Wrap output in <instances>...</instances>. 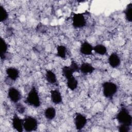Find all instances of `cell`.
<instances>
[{
    "label": "cell",
    "instance_id": "cell-1",
    "mask_svg": "<svg viewBox=\"0 0 132 132\" xmlns=\"http://www.w3.org/2000/svg\"><path fill=\"white\" fill-rule=\"evenodd\" d=\"M25 102L28 105L37 108L40 106V97L35 87L33 86L28 92L25 99Z\"/></svg>",
    "mask_w": 132,
    "mask_h": 132
},
{
    "label": "cell",
    "instance_id": "cell-2",
    "mask_svg": "<svg viewBox=\"0 0 132 132\" xmlns=\"http://www.w3.org/2000/svg\"><path fill=\"white\" fill-rule=\"evenodd\" d=\"M102 92L105 97L112 98L117 93L118 89L116 84L110 81H106L102 84Z\"/></svg>",
    "mask_w": 132,
    "mask_h": 132
},
{
    "label": "cell",
    "instance_id": "cell-3",
    "mask_svg": "<svg viewBox=\"0 0 132 132\" xmlns=\"http://www.w3.org/2000/svg\"><path fill=\"white\" fill-rule=\"evenodd\" d=\"M116 118L120 124H124L131 127L132 117L126 108H121L117 114Z\"/></svg>",
    "mask_w": 132,
    "mask_h": 132
},
{
    "label": "cell",
    "instance_id": "cell-4",
    "mask_svg": "<svg viewBox=\"0 0 132 132\" xmlns=\"http://www.w3.org/2000/svg\"><path fill=\"white\" fill-rule=\"evenodd\" d=\"M23 128L26 131H32L37 129L38 122L36 118L32 116H27L23 119Z\"/></svg>",
    "mask_w": 132,
    "mask_h": 132
},
{
    "label": "cell",
    "instance_id": "cell-5",
    "mask_svg": "<svg viewBox=\"0 0 132 132\" xmlns=\"http://www.w3.org/2000/svg\"><path fill=\"white\" fill-rule=\"evenodd\" d=\"M72 25L75 28H81L87 23L86 17L83 13H74L72 16Z\"/></svg>",
    "mask_w": 132,
    "mask_h": 132
},
{
    "label": "cell",
    "instance_id": "cell-6",
    "mask_svg": "<svg viewBox=\"0 0 132 132\" xmlns=\"http://www.w3.org/2000/svg\"><path fill=\"white\" fill-rule=\"evenodd\" d=\"M74 123L76 129L77 130H81L87 124V118L84 114L76 112L74 116Z\"/></svg>",
    "mask_w": 132,
    "mask_h": 132
},
{
    "label": "cell",
    "instance_id": "cell-7",
    "mask_svg": "<svg viewBox=\"0 0 132 132\" xmlns=\"http://www.w3.org/2000/svg\"><path fill=\"white\" fill-rule=\"evenodd\" d=\"M7 95L9 100L15 104L19 103L22 98L20 91L14 87H11L8 89Z\"/></svg>",
    "mask_w": 132,
    "mask_h": 132
},
{
    "label": "cell",
    "instance_id": "cell-8",
    "mask_svg": "<svg viewBox=\"0 0 132 132\" xmlns=\"http://www.w3.org/2000/svg\"><path fill=\"white\" fill-rule=\"evenodd\" d=\"M12 127L19 132H22L24 130L23 121L16 113H14L11 120Z\"/></svg>",
    "mask_w": 132,
    "mask_h": 132
},
{
    "label": "cell",
    "instance_id": "cell-9",
    "mask_svg": "<svg viewBox=\"0 0 132 132\" xmlns=\"http://www.w3.org/2000/svg\"><path fill=\"white\" fill-rule=\"evenodd\" d=\"M108 62L109 65L112 68H117L121 64V60L119 55L114 52L110 54L108 58Z\"/></svg>",
    "mask_w": 132,
    "mask_h": 132
},
{
    "label": "cell",
    "instance_id": "cell-10",
    "mask_svg": "<svg viewBox=\"0 0 132 132\" xmlns=\"http://www.w3.org/2000/svg\"><path fill=\"white\" fill-rule=\"evenodd\" d=\"M80 52L85 56H90L93 51V46L91 44L87 41L83 42L80 46Z\"/></svg>",
    "mask_w": 132,
    "mask_h": 132
},
{
    "label": "cell",
    "instance_id": "cell-11",
    "mask_svg": "<svg viewBox=\"0 0 132 132\" xmlns=\"http://www.w3.org/2000/svg\"><path fill=\"white\" fill-rule=\"evenodd\" d=\"M6 74L7 78L11 81H15L19 77L20 72L14 67H9L6 69Z\"/></svg>",
    "mask_w": 132,
    "mask_h": 132
},
{
    "label": "cell",
    "instance_id": "cell-12",
    "mask_svg": "<svg viewBox=\"0 0 132 132\" xmlns=\"http://www.w3.org/2000/svg\"><path fill=\"white\" fill-rule=\"evenodd\" d=\"M51 100L53 103L56 105L61 104L62 102V97L61 92L58 89H53L50 92Z\"/></svg>",
    "mask_w": 132,
    "mask_h": 132
},
{
    "label": "cell",
    "instance_id": "cell-13",
    "mask_svg": "<svg viewBox=\"0 0 132 132\" xmlns=\"http://www.w3.org/2000/svg\"><path fill=\"white\" fill-rule=\"evenodd\" d=\"M94 70V67L89 62H85L79 65V72L84 74H91Z\"/></svg>",
    "mask_w": 132,
    "mask_h": 132
},
{
    "label": "cell",
    "instance_id": "cell-14",
    "mask_svg": "<svg viewBox=\"0 0 132 132\" xmlns=\"http://www.w3.org/2000/svg\"><path fill=\"white\" fill-rule=\"evenodd\" d=\"M45 76L46 81L50 84L54 85L57 82V76L55 72L52 70H46Z\"/></svg>",
    "mask_w": 132,
    "mask_h": 132
},
{
    "label": "cell",
    "instance_id": "cell-15",
    "mask_svg": "<svg viewBox=\"0 0 132 132\" xmlns=\"http://www.w3.org/2000/svg\"><path fill=\"white\" fill-rule=\"evenodd\" d=\"M44 116L48 120L54 119L56 116V109L53 107H48L44 111Z\"/></svg>",
    "mask_w": 132,
    "mask_h": 132
},
{
    "label": "cell",
    "instance_id": "cell-16",
    "mask_svg": "<svg viewBox=\"0 0 132 132\" xmlns=\"http://www.w3.org/2000/svg\"><path fill=\"white\" fill-rule=\"evenodd\" d=\"M0 48H1V58L2 60L5 59L6 58V55L8 51V45L6 41L4 38L1 37L0 42Z\"/></svg>",
    "mask_w": 132,
    "mask_h": 132
},
{
    "label": "cell",
    "instance_id": "cell-17",
    "mask_svg": "<svg viewBox=\"0 0 132 132\" xmlns=\"http://www.w3.org/2000/svg\"><path fill=\"white\" fill-rule=\"evenodd\" d=\"M67 86L68 89L72 91H74L77 89L78 85V81L74 76L67 79Z\"/></svg>",
    "mask_w": 132,
    "mask_h": 132
},
{
    "label": "cell",
    "instance_id": "cell-18",
    "mask_svg": "<svg viewBox=\"0 0 132 132\" xmlns=\"http://www.w3.org/2000/svg\"><path fill=\"white\" fill-rule=\"evenodd\" d=\"M93 51L99 55L103 56L107 53V48L103 44H97L93 46Z\"/></svg>",
    "mask_w": 132,
    "mask_h": 132
},
{
    "label": "cell",
    "instance_id": "cell-19",
    "mask_svg": "<svg viewBox=\"0 0 132 132\" xmlns=\"http://www.w3.org/2000/svg\"><path fill=\"white\" fill-rule=\"evenodd\" d=\"M67 54V48L63 45H59L56 48L57 56L62 59L65 58Z\"/></svg>",
    "mask_w": 132,
    "mask_h": 132
},
{
    "label": "cell",
    "instance_id": "cell-20",
    "mask_svg": "<svg viewBox=\"0 0 132 132\" xmlns=\"http://www.w3.org/2000/svg\"><path fill=\"white\" fill-rule=\"evenodd\" d=\"M74 71L70 66L65 65L62 68V74L66 79H68L74 76Z\"/></svg>",
    "mask_w": 132,
    "mask_h": 132
},
{
    "label": "cell",
    "instance_id": "cell-21",
    "mask_svg": "<svg viewBox=\"0 0 132 132\" xmlns=\"http://www.w3.org/2000/svg\"><path fill=\"white\" fill-rule=\"evenodd\" d=\"M125 18L127 21L131 22L132 21V3L128 4L124 10Z\"/></svg>",
    "mask_w": 132,
    "mask_h": 132
},
{
    "label": "cell",
    "instance_id": "cell-22",
    "mask_svg": "<svg viewBox=\"0 0 132 132\" xmlns=\"http://www.w3.org/2000/svg\"><path fill=\"white\" fill-rule=\"evenodd\" d=\"M8 18V12L5 8L0 5V22H4Z\"/></svg>",
    "mask_w": 132,
    "mask_h": 132
},
{
    "label": "cell",
    "instance_id": "cell-23",
    "mask_svg": "<svg viewBox=\"0 0 132 132\" xmlns=\"http://www.w3.org/2000/svg\"><path fill=\"white\" fill-rule=\"evenodd\" d=\"M130 126L124 124H120L118 127L119 131L120 132H128L130 130Z\"/></svg>",
    "mask_w": 132,
    "mask_h": 132
},
{
    "label": "cell",
    "instance_id": "cell-24",
    "mask_svg": "<svg viewBox=\"0 0 132 132\" xmlns=\"http://www.w3.org/2000/svg\"><path fill=\"white\" fill-rule=\"evenodd\" d=\"M71 68L73 70L74 72H79V65L77 64L76 62L74 60H72L70 65H69Z\"/></svg>",
    "mask_w": 132,
    "mask_h": 132
},
{
    "label": "cell",
    "instance_id": "cell-25",
    "mask_svg": "<svg viewBox=\"0 0 132 132\" xmlns=\"http://www.w3.org/2000/svg\"><path fill=\"white\" fill-rule=\"evenodd\" d=\"M15 107L17 111L21 114H23L25 111V107L19 102L15 104Z\"/></svg>",
    "mask_w": 132,
    "mask_h": 132
}]
</instances>
